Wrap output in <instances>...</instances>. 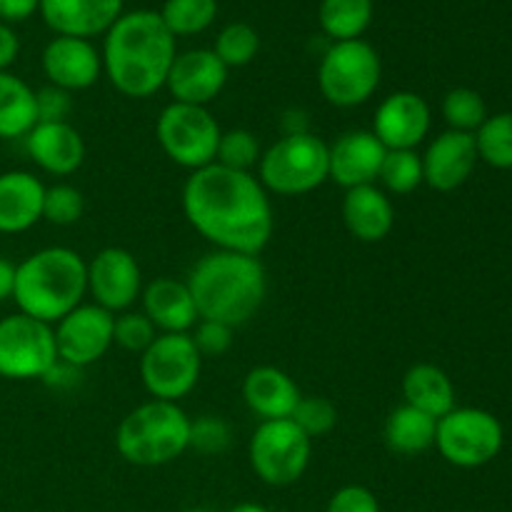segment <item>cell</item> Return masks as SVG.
Listing matches in <instances>:
<instances>
[{
  "instance_id": "cell-30",
  "label": "cell",
  "mask_w": 512,
  "mask_h": 512,
  "mask_svg": "<svg viewBox=\"0 0 512 512\" xmlns=\"http://www.w3.org/2000/svg\"><path fill=\"white\" fill-rule=\"evenodd\" d=\"M158 15L175 40L190 38L205 33L215 23L218 0H165Z\"/></svg>"
},
{
  "instance_id": "cell-10",
  "label": "cell",
  "mask_w": 512,
  "mask_h": 512,
  "mask_svg": "<svg viewBox=\"0 0 512 512\" xmlns=\"http://www.w3.org/2000/svg\"><path fill=\"white\" fill-rule=\"evenodd\" d=\"M505 433L493 413L480 408H453L438 420L435 448L450 465L463 470L483 468L503 450Z\"/></svg>"
},
{
  "instance_id": "cell-43",
  "label": "cell",
  "mask_w": 512,
  "mask_h": 512,
  "mask_svg": "<svg viewBox=\"0 0 512 512\" xmlns=\"http://www.w3.org/2000/svg\"><path fill=\"white\" fill-rule=\"evenodd\" d=\"M80 378H83V368H75V365L58 358L53 363V368L43 375V383L55 390H70L80 383Z\"/></svg>"
},
{
  "instance_id": "cell-24",
  "label": "cell",
  "mask_w": 512,
  "mask_h": 512,
  "mask_svg": "<svg viewBox=\"0 0 512 512\" xmlns=\"http://www.w3.org/2000/svg\"><path fill=\"white\" fill-rule=\"evenodd\" d=\"M343 220L348 233L360 243H380L395 225V205L378 185L345 190Z\"/></svg>"
},
{
  "instance_id": "cell-12",
  "label": "cell",
  "mask_w": 512,
  "mask_h": 512,
  "mask_svg": "<svg viewBox=\"0 0 512 512\" xmlns=\"http://www.w3.org/2000/svg\"><path fill=\"white\" fill-rule=\"evenodd\" d=\"M58 360L53 325L13 313L0 320V378L43 380Z\"/></svg>"
},
{
  "instance_id": "cell-13",
  "label": "cell",
  "mask_w": 512,
  "mask_h": 512,
  "mask_svg": "<svg viewBox=\"0 0 512 512\" xmlns=\"http://www.w3.org/2000/svg\"><path fill=\"white\" fill-rule=\"evenodd\" d=\"M115 315L95 303H83L53 325L58 358L75 368L98 363L113 345Z\"/></svg>"
},
{
  "instance_id": "cell-34",
  "label": "cell",
  "mask_w": 512,
  "mask_h": 512,
  "mask_svg": "<svg viewBox=\"0 0 512 512\" xmlns=\"http://www.w3.org/2000/svg\"><path fill=\"white\" fill-rule=\"evenodd\" d=\"M260 50V35L250 23H228L215 38L213 53L223 60L225 68H243L253 63Z\"/></svg>"
},
{
  "instance_id": "cell-22",
  "label": "cell",
  "mask_w": 512,
  "mask_h": 512,
  "mask_svg": "<svg viewBox=\"0 0 512 512\" xmlns=\"http://www.w3.org/2000/svg\"><path fill=\"white\" fill-rule=\"evenodd\" d=\"M45 185L28 170L0 173V233L18 235L43 220Z\"/></svg>"
},
{
  "instance_id": "cell-9",
  "label": "cell",
  "mask_w": 512,
  "mask_h": 512,
  "mask_svg": "<svg viewBox=\"0 0 512 512\" xmlns=\"http://www.w3.org/2000/svg\"><path fill=\"white\" fill-rule=\"evenodd\" d=\"M313 455V440L293 420H265L248 445L253 473L270 488H288L305 475Z\"/></svg>"
},
{
  "instance_id": "cell-38",
  "label": "cell",
  "mask_w": 512,
  "mask_h": 512,
  "mask_svg": "<svg viewBox=\"0 0 512 512\" xmlns=\"http://www.w3.org/2000/svg\"><path fill=\"white\" fill-rule=\"evenodd\" d=\"M85 213V198L75 185L68 183H58L45 188V198H43V220L48 223L60 225H75Z\"/></svg>"
},
{
  "instance_id": "cell-15",
  "label": "cell",
  "mask_w": 512,
  "mask_h": 512,
  "mask_svg": "<svg viewBox=\"0 0 512 512\" xmlns=\"http://www.w3.org/2000/svg\"><path fill=\"white\" fill-rule=\"evenodd\" d=\"M430 133V105L413 90L390 93L378 105L373 135L385 150H415Z\"/></svg>"
},
{
  "instance_id": "cell-5",
  "label": "cell",
  "mask_w": 512,
  "mask_h": 512,
  "mask_svg": "<svg viewBox=\"0 0 512 512\" xmlns=\"http://www.w3.org/2000/svg\"><path fill=\"white\" fill-rule=\"evenodd\" d=\"M115 450L138 468H160L190 450V418L178 403L148 400L130 410L115 430Z\"/></svg>"
},
{
  "instance_id": "cell-19",
  "label": "cell",
  "mask_w": 512,
  "mask_h": 512,
  "mask_svg": "<svg viewBox=\"0 0 512 512\" xmlns=\"http://www.w3.org/2000/svg\"><path fill=\"white\" fill-rule=\"evenodd\" d=\"M478 145H475L473 133H460V130H445L428 150L423 153V178L438 193H450L460 185L468 183L478 165Z\"/></svg>"
},
{
  "instance_id": "cell-2",
  "label": "cell",
  "mask_w": 512,
  "mask_h": 512,
  "mask_svg": "<svg viewBox=\"0 0 512 512\" xmlns=\"http://www.w3.org/2000/svg\"><path fill=\"white\" fill-rule=\"evenodd\" d=\"M103 38V73L120 95L143 100L165 88L178 48L155 10L123 13Z\"/></svg>"
},
{
  "instance_id": "cell-14",
  "label": "cell",
  "mask_w": 512,
  "mask_h": 512,
  "mask_svg": "<svg viewBox=\"0 0 512 512\" xmlns=\"http://www.w3.org/2000/svg\"><path fill=\"white\" fill-rule=\"evenodd\" d=\"M88 293L93 303L118 315L133 308L143 295V273L138 258L125 248H103L88 263Z\"/></svg>"
},
{
  "instance_id": "cell-46",
  "label": "cell",
  "mask_w": 512,
  "mask_h": 512,
  "mask_svg": "<svg viewBox=\"0 0 512 512\" xmlns=\"http://www.w3.org/2000/svg\"><path fill=\"white\" fill-rule=\"evenodd\" d=\"M280 130H283V135H305V133H310L308 113H305V110H300V108L285 110L283 118H280Z\"/></svg>"
},
{
  "instance_id": "cell-20",
  "label": "cell",
  "mask_w": 512,
  "mask_h": 512,
  "mask_svg": "<svg viewBox=\"0 0 512 512\" xmlns=\"http://www.w3.org/2000/svg\"><path fill=\"white\" fill-rule=\"evenodd\" d=\"M125 0H40L38 13L55 35L98 38L125 13Z\"/></svg>"
},
{
  "instance_id": "cell-37",
  "label": "cell",
  "mask_w": 512,
  "mask_h": 512,
  "mask_svg": "<svg viewBox=\"0 0 512 512\" xmlns=\"http://www.w3.org/2000/svg\"><path fill=\"white\" fill-rule=\"evenodd\" d=\"M155 338H158V330L143 310L140 313L138 310H125V313L115 315L113 345H118V348L143 355Z\"/></svg>"
},
{
  "instance_id": "cell-36",
  "label": "cell",
  "mask_w": 512,
  "mask_h": 512,
  "mask_svg": "<svg viewBox=\"0 0 512 512\" xmlns=\"http://www.w3.org/2000/svg\"><path fill=\"white\" fill-rule=\"evenodd\" d=\"M290 420H293L310 440H315L328 435L330 430L338 425V408H335V403H330L328 398H320V395H303V398L298 400V405H295Z\"/></svg>"
},
{
  "instance_id": "cell-31",
  "label": "cell",
  "mask_w": 512,
  "mask_h": 512,
  "mask_svg": "<svg viewBox=\"0 0 512 512\" xmlns=\"http://www.w3.org/2000/svg\"><path fill=\"white\" fill-rule=\"evenodd\" d=\"M480 160L498 170H512V110L488 115L475 133Z\"/></svg>"
},
{
  "instance_id": "cell-6",
  "label": "cell",
  "mask_w": 512,
  "mask_h": 512,
  "mask_svg": "<svg viewBox=\"0 0 512 512\" xmlns=\"http://www.w3.org/2000/svg\"><path fill=\"white\" fill-rule=\"evenodd\" d=\"M268 193L308 195L328 180V143L315 133L280 135L258 163V175Z\"/></svg>"
},
{
  "instance_id": "cell-29",
  "label": "cell",
  "mask_w": 512,
  "mask_h": 512,
  "mask_svg": "<svg viewBox=\"0 0 512 512\" xmlns=\"http://www.w3.org/2000/svg\"><path fill=\"white\" fill-rule=\"evenodd\" d=\"M375 15L373 0H323L318 20L333 43L363 38Z\"/></svg>"
},
{
  "instance_id": "cell-33",
  "label": "cell",
  "mask_w": 512,
  "mask_h": 512,
  "mask_svg": "<svg viewBox=\"0 0 512 512\" xmlns=\"http://www.w3.org/2000/svg\"><path fill=\"white\" fill-rule=\"evenodd\" d=\"M443 118L450 130L460 133H478L480 125L488 120V105L483 95L473 88H453L443 98Z\"/></svg>"
},
{
  "instance_id": "cell-49",
  "label": "cell",
  "mask_w": 512,
  "mask_h": 512,
  "mask_svg": "<svg viewBox=\"0 0 512 512\" xmlns=\"http://www.w3.org/2000/svg\"><path fill=\"white\" fill-rule=\"evenodd\" d=\"M183 512H210V510H205V508H190V510H183Z\"/></svg>"
},
{
  "instance_id": "cell-23",
  "label": "cell",
  "mask_w": 512,
  "mask_h": 512,
  "mask_svg": "<svg viewBox=\"0 0 512 512\" xmlns=\"http://www.w3.org/2000/svg\"><path fill=\"white\" fill-rule=\"evenodd\" d=\"M303 398L295 380L275 365H258L243 380V400L260 420H288Z\"/></svg>"
},
{
  "instance_id": "cell-8",
  "label": "cell",
  "mask_w": 512,
  "mask_h": 512,
  "mask_svg": "<svg viewBox=\"0 0 512 512\" xmlns=\"http://www.w3.org/2000/svg\"><path fill=\"white\" fill-rule=\"evenodd\" d=\"M220 133L223 130L218 120L210 115L208 108H200V105L170 103L165 105L155 123V138L163 153L190 173L215 163Z\"/></svg>"
},
{
  "instance_id": "cell-40",
  "label": "cell",
  "mask_w": 512,
  "mask_h": 512,
  "mask_svg": "<svg viewBox=\"0 0 512 512\" xmlns=\"http://www.w3.org/2000/svg\"><path fill=\"white\" fill-rule=\"evenodd\" d=\"M233 333L235 328L218 323V320H198L190 338H193L195 348L203 358H220L233 348Z\"/></svg>"
},
{
  "instance_id": "cell-28",
  "label": "cell",
  "mask_w": 512,
  "mask_h": 512,
  "mask_svg": "<svg viewBox=\"0 0 512 512\" xmlns=\"http://www.w3.org/2000/svg\"><path fill=\"white\" fill-rule=\"evenodd\" d=\"M435 430L438 420L403 403L385 420V445L398 455H420L435 448Z\"/></svg>"
},
{
  "instance_id": "cell-3",
  "label": "cell",
  "mask_w": 512,
  "mask_h": 512,
  "mask_svg": "<svg viewBox=\"0 0 512 512\" xmlns=\"http://www.w3.org/2000/svg\"><path fill=\"white\" fill-rule=\"evenodd\" d=\"M188 290L193 295L200 320L240 328L255 318L268 295V275L258 255L213 250L203 255L188 273Z\"/></svg>"
},
{
  "instance_id": "cell-25",
  "label": "cell",
  "mask_w": 512,
  "mask_h": 512,
  "mask_svg": "<svg viewBox=\"0 0 512 512\" xmlns=\"http://www.w3.org/2000/svg\"><path fill=\"white\" fill-rule=\"evenodd\" d=\"M143 313L158 333H190L198 323L188 283L175 278H155L143 288Z\"/></svg>"
},
{
  "instance_id": "cell-41",
  "label": "cell",
  "mask_w": 512,
  "mask_h": 512,
  "mask_svg": "<svg viewBox=\"0 0 512 512\" xmlns=\"http://www.w3.org/2000/svg\"><path fill=\"white\" fill-rule=\"evenodd\" d=\"M35 108H38V123H68L73 113V93L45 85L35 90Z\"/></svg>"
},
{
  "instance_id": "cell-32",
  "label": "cell",
  "mask_w": 512,
  "mask_h": 512,
  "mask_svg": "<svg viewBox=\"0 0 512 512\" xmlns=\"http://www.w3.org/2000/svg\"><path fill=\"white\" fill-rule=\"evenodd\" d=\"M378 180L383 183L385 193H413V190H418L425 183L423 155H418V150H388Z\"/></svg>"
},
{
  "instance_id": "cell-11",
  "label": "cell",
  "mask_w": 512,
  "mask_h": 512,
  "mask_svg": "<svg viewBox=\"0 0 512 512\" xmlns=\"http://www.w3.org/2000/svg\"><path fill=\"white\" fill-rule=\"evenodd\" d=\"M200 370L203 355L190 333H158L153 345L140 355V378L153 400L180 403L198 385Z\"/></svg>"
},
{
  "instance_id": "cell-27",
  "label": "cell",
  "mask_w": 512,
  "mask_h": 512,
  "mask_svg": "<svg viewBox=\"0 0 512 512\" xmlns=\"http://www.w3.org/2000/svg\"><path fill=\"white\" fill-rule=\"evenodd\" d=\"M38 123L35 90L23 78L0 73V140L25 138Z\"/></svg>"
},
{
  "instance_id": "cell-48",
  "label": "cell",
  "mask_w": 512,
  "mask_h": 512,
  "mask_svg": "<svg viewBox=\"0 0 512 512\" xmlns=\"http://www.w3.org/2000/svg\"><path fill=\"white\" fill-rule=\"evenodd\" d=\"M228 512H270V510L263 508V505H258V503H240Z\"/></svg>"
},
{
  "instance_id": "cell-26",
  "label": "cell",
  "mask_w": 512,
  "mask_h": 512,
  "mask_svg": "<svg viewBox=\"0 0 512 512\" xmlns=\"http://www.w3.org/2000/svg\"><path fill=\"white\" fill-rule=\"evenodd\" d=\"M405 405L423 410L440 420L455 408V385L443 368L433 363H418L408 368L403 378Z\"/></svg>"
},
{
  "instance_id": "cell-7",
  "label": "cell",
  "mask_w": 512,
  "mask_h": 512,
  "mask_svg": "<svg viewBox=\"0 0 512 512\" xmlns=\"http://www.w3.org/2000/svg\"><path fill=\"white\" fill-rule=\"evenodd\" d=\"M383 78L380 55L368 40L330 43L318 65V88L335 108H358L368 103Z\"/></svg>"
},
{
  "instance_id": "cell-45",
  "label": "cell",
  "mask_w": 512,
  "mask_h": 512,
  "mask_svg": "<svg viewBox=\"0 0 512 512\" xmlns=\"http://www.w3.org/2000/svg\"><path fill=\"white\" fill-rule=\"evenodd\" d=\"M20 53V40L10 25L0 23V73H8L10 65L15 63Z\"/></svg>"
},
{
  "instance_id": "cell-17",
  "label": "cell",
  "mask_w": 512,
  "mask_h": 512,
  "mask_svg": "<svg viewBox=\"0 0 512 512\" xmlns=\"http://www.w3.org/2000/svg\"><path fill=\"white\" fill-rule=\"evenodd\" d=\"M228 83V68L210 48H195L178 53L170 68L165 88L173 95V103L200 105L208 108Z\"/></svg>"
},
{
  "instance_id": "cell-42",
  "label": "cell",
  "mask_w": 512,
  "mask_h": 512,
  "mask_svg": "<svg viewBox=\"0 0 512 512\" xmlns=\"http://www.w3.org/2000/svg\"><path fill=\"white\" fill-rule=\"evenodd\" d=\"M325 512H380V503L365 485H345L328 500Z\"/></svg>"
},
{
  "instance_id": "cell-21",
  "label": "cell",
  "mask_w": 512,
  "mask_h": 512,
  "mask_svg": "<svg viewBox=\"0 0 512 512\" xmlns=\"http://www.w3.org/2000/svg\"><path fill=\"white\" fill-rule=\"evenodd\" d=\"M23 140L30 160L55 178H68L85 163V140L70 123H35Z\"/></svg>"
},
{
  "instance_id": "cell-1",
  "label": "cell",
  "mask_w": 512,
  "mask_h": 512,
  "mask_svg": "<svg viewBox=\"0 0 512 512\" xmlns=\"http://www.w3.org/2000/svg\"><path fill=\"white\" fill-rule=\"evenodd\" d=\"M183 213L195 233L230 253L260 255L275 230L273 205L260 180L218 163L185 180Z\"/></svg>"
},
{
  "instance_id": "cell-39",
  "label": "cell",
  "mask_w": 512,
  "mask_h": 512,
  "mask_svg": "<svg viewBox=\"0 0 512 512\" xmlns=\"http://www.w3.org/2000/svg\"><path fill=\"white\" fill-rule=\"evenodd\" d=\"M233 443V430L228 420L218 415H200L190 418V450H198L203 455H220Z\"/></svg>"
},
{
  "instance_id": "cell-47",
  "label": "cell",
  "mask_w": 512,
  "mask_h": 512,
  "mask_svg": "<svg viewBox=\"0 0 512 512\" xmlns=\"http://www.w3.org/2000/svg\"><path fill=\"white\" fill-rule=\"evenodd\" d=\"M15 268H18V265L10 263L8 258H3V255H0V303H3V300L13 298Z\"/></svg>"
},
{
  "instance_id": "cell-18",
  "label": "cell",
  "mask_w": 512,
  "mask_h": 512,
  "mask_svg": "<svg viewBox=\"0 0 512 512\" xmlns=\"http://www.w3.org/2000/svg\"><path fill=\"white\" fill-rule=\"evenodd\" d=\"M43 73L48 85L63 88L68 93L93 88L103 75V58L95 48L93 40L68 38V35H55L43 48Z\"/></svg>"
},
{
  "instance_id": "cell-4",
  "label": "cell",
  "mask_w": 512,
  "mask_h": 512,
  "mask_svg": "<svg viewBox=\"0 0 512 512\" xmlns=\"http://www.w3.org/2000/svg\"><path fill=\"white\" fill-rule=\"evenodd\" d=\"M88 293V263L75 250L53 245L28 255L15 268L13 300L18 313L55 325L83 305Z\"/></svg>"
},
{
  "instance_id": "cell-16",
  "label": "cell",
  "mask_w": 512,
  "mask_h": 512,
  "mask_svg": "<svg viewBox=\"0 0 512 512\" xmlns=\"http://www.w3.org/2000/svg\"><path fill=\"white\" fill-rule=\"evenodd\" d=\"M385 153L388 150L373 130H345L328 145V180L345 190L375 185Z\"/></svg>"
},
{
  "instance_id": "cell-35",
  "label": "cell",
  "mask_w": 512,
  "mask_h": 512,
  "mask_svg": "<svg viewBox=\"0 0 512 512\" xmlns=\"http://www.w3.org/2000/svg\"><path fill=\"white\" fill-rule=\"evenodd\" d=\"M260 143L250 130L233 128L220 133L218 153H215V163L230 170H243V173H253L260 163Z\"/></svg>"
},
{
  "instance_id": "cell-44",
  "label": "cell",
  "mask_w": 512,
  "mask_h": 512,
  "mask_svg": "<svg viewBox=\"0 0 512 512\" xmlns=\"http://www.w3.org/2000/svg\"><path fill=\"white\" fill-rule=\"evenodd\" d=\"M40 0H0V23H23L38 13Z\"/></svg>"
}]
</instances>
